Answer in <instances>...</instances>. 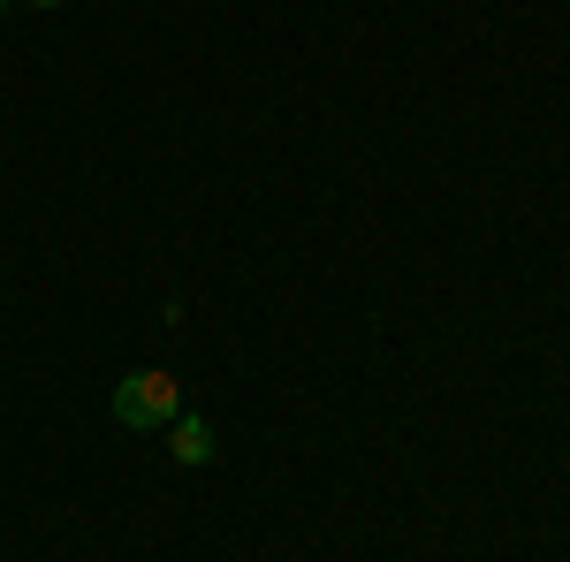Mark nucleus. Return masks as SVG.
<instances>
[{
  "instance_id": "nucleus-4",
  "label": "nucleus",
  "mask_w": 570,
  "mask_h": 562,
  "mask_svg": "<svg viewBox=\"0 0 570 562\" xmlns=\"http://www.w3.org/2000/svg\"><path fill=\"white\" fill-rule=\"evenodd\" d=\"M0 8H8V0H0Z\"/></svg>"
},
{
  "instance_id": "nucleus-3",
  "label": "nucleus",
  "mask_w": 570,
  "mask_h": 562,
  "mask_svg": "<svg viewBox=\"0 0 570 562\" xmlns=\"http://www.w3.org/2000/svg\"><path fill=\"white\" fill-rule=\"evenodd\" d=\"M31 8H61V0H31Z\"/></svg>"
},
{
  "instance_id": "nucleus-2",
  "label": "nucleus",
  "mask_w": 570,
  "mask_h": 562,
  "mask_svg": "<svg viewBox=\"0 0 570 562\" xmlns=\"http://www.w3.org/2000/svg\"><path fill=\"white\" fill-rule=\"evenodd\" d=\"M176 464H214V426L206 418H176Z\"/></svg>"
},
{
  "instance_id": "nucleus-1",
  "label": "nucleus",
  "mask_w": 570,
  "mask_h": 562,
  "mask_svg": "<svg viewBox=\"0 0 570 562\" xmlns=\"http://www.w3.org/2000/svg\"><path fill=\"white\" fill-rule=\"evenodd\" d=\"M115 418L130 433L145 426H176L183 418V381L176 373H160V365H145V373H122L115 381Z\"/></svg>"
}]
</instances>
